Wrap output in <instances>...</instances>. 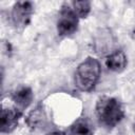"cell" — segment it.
Segmentation results:
<instances>
[{
    "label": "cell",
    "mask_w": 135,
    "mask_h": 135,
    "mask_svg": "<svg viewBox=\"0 0 135 135\" xmlns=\"http://www.w3.org/2000/svg\"><path fill=\"white\" fill-rule=\"evenodd\" d=\"M95 113L99 124L108 130L115 128L124 118L123 105L114 97H100L96 102Z\"/></svg>",
    "instance_id": "6da1fadb"
},
{
    "label": "cell",
    "mask_w": 135,
    "mask_h": 135,
    "mask_svg": "<svg viewBox=\"0 0 135 135\" xmlns=\"http://www.w3.org/2000/svg\"><path fill=\"white\" fill-rule=\"evenodd\" d=\"M101 68L96 58L86 57L81 61L75 72V86L81 92H91L96 86L100 78Z\"/></svg>",
    "instance_id": "7a4b0ae2"
},
{
    "label": "cell",
    "mask_w": 135,
    "mask_h": 135,
    "mask_svg": "<svg viewBox=\"0 0 135 135\" xmlns=\"http://www.w3.org/2000/svg\"><path fill=\"white\" fill-rule=\"evenodd\" d=\"M79 18L69 4L64 3L61 6L57 20V32L61 37H69L75 34L78 30Z\"/></svg>",
    "instance_id": "3957f363"
},
{
    "label": "cell",
    "mask_w": 135,
    "mask_h": 135,
    "mask_svg": "<svg viewBox=\"0 0 135 135\" xmlns=\"http://www.w3.org/2000/svg\"><path fill=\"white\" fill-rule=\"evenodd\" d=\"M33 13H34V5L32 2L28 1L16 2L11 13V20L14 27L18 31L24 30L30 24Z\"/></svg>",
    "instance_id": "277c9868"
},
{
    "label": "cell",
    "mask_w": 135,
    "mask_h": 135,
    "mask_svg": "<svg viewBox=\"0 0 135 135\" xmlns=\"http://www.w3.org/2000/svg\"><path fill=\"white\" fill-rule=\"evenodd\" d=\"M21 110L17 107H2L1 110V124L0 131L1 133H12L18 126L19 119L22 116Z\"/></svg>",
    "instance_id": "5b68a950"
},
{
    "label": "cell",
    "mask_w": 135,
    "mask_h": 135,
    "mask_svg": "<svg viewBox=\"0 0 135 135\" xmlns=\"http://www.w3.org/2000/svg\"><path fill=\"white\" fill-rule=\"evenodd\" d=\"M25 122L27 127L32 130L44 129L47 124V115L42 104L36 105L26 116Z\"/></svg>",
    "instance_id": "8992f818"
},
{
    "label": "cell",
    "mask_w": 135,
    "mask_h": 135,
    "mask_svg": "<svg viewBox=\"0 0 135 135\" xmlns=\"http://www.w3.org/2000/svg\"><path fill=\"white\" fill-rule=\"evenodd\" d=\"M34 93L32 89L27 85H20L12 93V100L19 110H25L33 101Z\"/></svg>",
    "instance_id": "52a82bcc"
},
{
    "label": "cell",
    "mask_w": 135,
    "mask_h": 135,
    "mask_svg": "<svg viewBox=\"0 0 135 135\" xmlns=\"http://www.w3.org/2000/svg\"><path fill=\"white\" fill-rule=\"evenodd\" d=\"M104 63H105V66L110 71L120 73L127 68L128 59H127V56H126L124 52L121 51V50H118V51H115V52L111 53L105 58Z\"/></svg>",
    "instance_id": "ba28073f"
},
{
    "label": "cell",
    "mask_w": 135,
    "mask_h": 135,
    "mask_svg": "<svg viewBox=\"0 0 135 135\" xmlns=\"http://www.w3.org/2000/svg\"><path fill=\"white\" fill-rule=\"evenodd\" d=\"M69 135H94V126L86 117H80L69 128Z\"/></svg>",
    "instance_id": "9c48e42d"
},
{
    "label": "cell",
    "mask_w": 135,
    "mask_h": 135,
    "mask_svg": "<svg viewBox=\"0 0 135 135\" xmlns=\"http://www.w3.org/2000/svg\"><path fill=\"white\" fill-rule=\"evenodd\" d=\"M72 8L78 18H86L91 12V2L90 1H73Z\"/></svg>",
    "instance_id": "30bf717a"
},
{
    "label": "cell",
    "mask_w": 135,
    "mask_h": 135,
    "mask_svg": "<svg viewBox=\"0 0 135 135\" xmlns=\"http://www.w3.org/2000/svg\"><path fill=\"white\" fill-rule=\"evenodd\" d=\"M46 135H65V133L61 131H52V132H49Z\"/></svg>",
    "instance_id": "8fae6325"
},
{
    "label": "cell",
    "mask_w": 135,
    "mask_h": 135,
    "mask_svg": "<svg viewBox=\"0 0 135 135\" xmlns=\"http://www.w3.org/2000/svg\"><path fill=\"white\" fill-rule=\"evenodd\" d=\"M133 131L135 132V119H134V122H133Z\"/></svg>",
    "instance_id": "7c38bea8"
}]
</instances>
